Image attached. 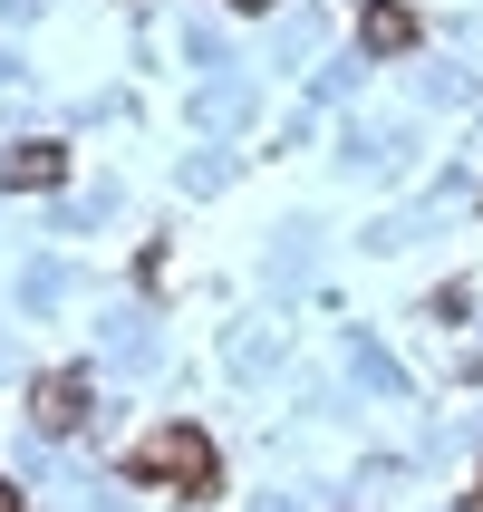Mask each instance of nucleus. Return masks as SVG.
Listing matches in <instances>:
<instances>
[{
    "label": "nucleus",
    "instance_id": "1",
    "mask_svg": "<svg viewBox=\"0 0 483 512\" xmlns=\"http://www.w3.org/2000/svg\"><path fill=\"white\" fill-rule=\"evenodd\" d=\"M126 474H136V484H174V493H213L223 464H213V445H203L194 426H165L145 455H126Z\"/></svg>",
    "mask_w": 483,
    "mask_h": 512
},
{
    "label": "nucleus",
    "instance_id": "2",
    "mask_svg": "<svg viewBox=\"0 0 483 512\" xmlns=\"http://www.w3.org/2000/svg\"><path fill=\"white\" fill-rule=\"evenodd\" d=\"M358 39H368V49H416V10H406V0H368V10H358Z\"/></svg>",
    "mask_w": 483,
    "mask_h": 512
},
{
    "label": "nucleus",
    "instance_id": "3",
    "mask_svg": "<svg viewBox=\"0 0 483 512\" xmlns=\"http://www.w3.org/2000/svg\"><path fill=\"white\" fill-rule=\"evenodd\" d=\"M29 416H39V426L49 435H68L87 416V377H49V387H39V397H29Z\"/></svg>",
    "mask_w": 483,
    "mask_h": 512
},
{
    "label": "nucleus",
    "instance_id": "4",
    "mask_svg": "<svg viewBox=\"0 0 483 512\" xmlns=\"http://www.w3.org/2000/svg\"><path fill=\"white\" fill-rule=\"evenodd\" d=\"M0 174H10V184H58V174H68V155H58V145H20Z\"/></svg>",
    "mask_w": 483,
    "mask_h": 512
},
{
    "label": "nucleus",
    "instance_id": "5",
    "mask_svg": "<svg viewBox=\"0 0 483 512\" xmlns=\"http://www.w3.org/2000/svg\"><path fill=\"white\" fill-rule=\"evenodd\" d=\"M0 512H20V493H10V484H0Z\"/></svg>",
    "mask_w": 483,
    "mask_h": 512
},
{
    "label": "nucleus",
    "instance_id": "6",
    "mask_svg": "<svg viewBox=\"0 0 483 512\" xmlns=\"http://www.w3.org/2000/svg\"><path fill=\"white\" fill-rule=\"evenodd\" d=\"M232 10H271V0H232Z\"/></svg>",
    "mask_w": 483,
    "mask_h": 512
}]
</instances>
